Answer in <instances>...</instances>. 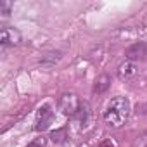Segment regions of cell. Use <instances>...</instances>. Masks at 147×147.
<instances>
[{"instance_id": "1", "label": "cell", "mask_w": 147, "mask_h": 147, "mask_svg": "<svg viewBox=\"0 0 147 147\" xmlns=\"http://www.w3.org/2000/svg\"><path fill=\"white\" fill-rule=\"evenodd\" d=\"M130 100L126 97H114L107 102L106 109H104V121L113 126V128H119L126 123L128 116H130Z\"/></svg>"}, {"instance_id": "2", "label": "cell", "mask_w": 147, "mask_h": 147, "mask_svg": "<svg viewBox=\"0 0 147 147\" xmlns=\"http://www.w3.org/2000/svg\"><path fill=\"white\" fill-rule=\"evenodd\" d=\"M80 104H82V100L78 99L76 94H64L59 99V111L62 114L73 118V116L76 114V111L80 109Z\"/></svg>"}, {"instance_id": "3", "label": "cell", "mask_w": 147, "mask_h": 147, "mask_svg": "<svg viewBox=\"0 0 147 147\" xmlns=\"http://www.w3.org/2000/svg\"><path fill=\"white\" fill-rule=\"evenodd\" d=\"M52 121H54V111H52V107H50L49 104H45V106H42V107L38 109V113H36L35 130H36V131H43V130H47V128L52 125Z\"/></svg>"}, {"instance_id": "4", "label": "cell", "mask_w": 147, "mask_h": 147, "mask_svg": "<svg viewBox=\"0 0 147 147\" xmlns=\"http://www.w3.org/2000/svg\"><path fill=\"white\" fill-rule=\"evenodd\" d=\"M0 43L2 47H16L21 43V33L18 28L14 26H4L2 31H0Z\"/></svg>"}, {"instance_id": "5", "label": "cell", "mask_w": 147, "mask_h": 147, "mask_svg": "<svg viewBox=\"0 0 147 147\" xmlns=\"http://www.w3.org/2000/svg\"><path fill=\"white\" fill-rule=\"evenodd\" d=\"M126 59L131 62H142L147 61V42H135L133 45H130L125 52Z\"/></svg>"}, {"instance_id": "6", "label": "cell", "mask_w": 147, "mask_h": 147, "mask_svg": "<svg viewBox=\"0 0 147 147\" xmlns=\"http://www.w3.org/2000/svg\"><path fill=\"white\" fill-rule=\"evenodd\" d=\"M71 119L75 121L80 128L87 126V123H88V119H90V106H88L87 102H82V104H80V109L76 111V114L73 116Z\"/></svg>"}, {"instance_id": "7", "label": "cell", "mask_w": 147, "mask_h": 147, "mask_svg": "<svg viewBox=\"0 0 147 147\" xmlns=\"http://www.w3.org/2000/svg\"><path fill=\"white\" fill-rule=\"evenodd\" d=\"M137 75V66L131 62V61H128V62H125V64H121L119 67H118V76L121 78V80H130L131 76H135Z\"/></svg>"}, {"instance_id": "8", "label": "cell", "mask_w": 147, "mask_h": 147, "mask_svg": "<svg viewBox=\"0 0 147 147\" xmlns=\"http://www.w3.org/2000/svg\"><path fill=\"white\" fill-rule=\"evenodd\" d=\"M109 87H111V76L109 75H100L94 83V94H104Z\"/></svg>"}, {"instance_id": "9", "label": "cell", "mask_w": 147, "mask_h": 147, "mask_svg": "<svg viewBox=\"0 0 147 147\" xmlns=\"http://www.w3.org/2000/svg\"><path fill=\"white\" fill-rule=\"evenodd\" d=\"M50 138H52V142H55V144L66 142V138H69V137H67V128L64 126V128H59V130L52 131V133H50Z\"/></svg>"}, {"instance_id": "10", "label": "cell", "mask_w": 147, "mask_h": 147, "mask_svg": "<svg viewBox=\"0 0 147 147\" xmlns=\"http://www.w3.org/2000/svg\"><path fill=\"white\" fill-rule=\"evenodd\" d=\"M59 59H61V52H49V54L42 55L40 62H42V64H47V66H54Z\"/></svg>"}, {"instance_id": "11", "label": "cell", "mask_w": 147, "mask_h": 147, "mask_svg": "<svg viewBox=\"0 0 147 147\" xmlns=\"http://www.w3.org/2000/svg\"><path fill=\"white\" fill-rule=\"evenodd\" d=\"M11 9H12L11 2H0V14H2V18H9Z\"/></svg>"}, {"instance_id": "12", "label": "cell", "mask_w": 147, "mask_h": 147, "mask_svg": "<svg viewBox=\"0 0 147 147\" xmlns=\"http://www.w3.org/2000/svg\"><path fill=\"white\" fill-rule=\"evenodd\" d=\"M47 145V138H43V137H40V138H35L28 147H45Z\"/></svg>"}, {"instance_id": "13", "label": "cell", "mask_w": 147, "mask_h": 147, "mask_svg": "<svg viewBox=\"0 0 147 147\" xmlns=\"http://www.w3.org/2000/svg\"><path fill=\"white\" fill-rule=\"evenodd\" d=\"M135 147H147V135H145V133L140 135V137H137V140H135Z\"/></svg>"}, {"instance_id": "14", "label": "cell", "mask_w": 147, "mask_h": 147, "mask_svg": "<svg viewBox=\"0 0 147 147\" xmlns=\"http://www.w3.org/2000/svg\"><path fill=\"white\" fill-rule=\"evenodd\" d=\"M97 147H116V145H114V142H113V140L106 138V140H102V142H100Z\"/></svg>"}]
</instances>
